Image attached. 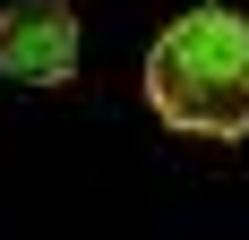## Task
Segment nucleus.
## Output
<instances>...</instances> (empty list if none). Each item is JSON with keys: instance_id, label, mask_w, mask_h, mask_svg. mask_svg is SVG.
<instances>
[{"instance_id": "obj_1", "label": "nucleus", "mask_w": 249, "mask_h": 240, "mask_svg": "<svg viewBox=\"0 0 249 240\" xmlns=\"http://www.w3.org/2000/svg\"><path fill=\"white\" fill-rule=\"evenodd\" d=\"M146 103L180 137H249V17L189 9L146 43Z\"/></svg>"}, {"instance_id": "obj_2", "label": "nucleus", "mask_w": 249, "mask_h": 240, "mask_svg": "<svg viewBox=\"0 0 249 240\" xmlns=\"http://www.w3.org/2000/svg\"><path fill=\"white\" fill-rule=\"evenodd\" d=\"M0 77L9 86H69L77 77V9L69 0L0 9Z\"/></svg>"}]
</instances>
